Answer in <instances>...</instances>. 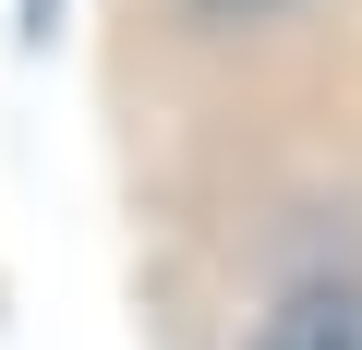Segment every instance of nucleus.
Listing matches in <instances>:
<instances>
[{
  "mask_svg": "<svg viewBox=\"0 0 362 350\" xmlns=\"http://www.w3.org/2000/svg\"><path fill=\"white\" fill-rule=\"evenodd\" d=\"M206 13H278V0H206Z\"/></svg>",
  "mask_w": 362,
  "mask_h": 350,
  "instance_id": "f03ea898",
  "label": "nucleus"
},
{
  "mask_svg": "<svg viewBox=\"0 0 362 350\" xmlns=\"http://www.w3.org/2000/svg\"><path fill=\"white\" fill-rule=\"evenodd\" d=\"M266 350H362V290H302L266 326Z\"/></svg>",
  "mask_w": 362,
  "mask_h": 350,
  "instance_id": "f257e3e1",
  "label": "nucleus"
}]
</instances>
